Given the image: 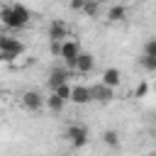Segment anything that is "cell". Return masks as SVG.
<instances>
[{
  "label": "cell",
  "mask_w": 156,
  "mask_h": 156,
  "mask_svg": "<svg viewBox=\"0 0 156 156\" xmlns=\"http://www.w3.org/2000/svg\"><path fill=\"white\" fill-rule=\"evenodd\" d=\"M0 22L10 29H24L32 22V12H29V7L20 5V2H12V5L0 7Z\"/></svg>",
  "instance_id": "6da1fadb"
},
{
  "label": "cell",
  "mask_w": 156,
  "mask_h": 156,
  "mask_svg": "<svg viewBox=\"0 0 156 156\" xmlns=\"http://www.w3.org/2000/svg\"><path fill=\"white\" fill-rule=\"evenodd\" d=\"M22 54H24V44L17 37H10V34L0 37V61H12Z\"/></svg>",
  "instance_id": "7a4b0ae2"
},
{
  "label": "cell",
  "mask_w": 156,
  "mask_h": 156,
  "mask_svg": "<svg viewBox=\"0 0 156 156\" xmlns=\"http://www.w3.org/2000/svg\"><path fill=\"white\" fill-rule=\"evenodd\" d=\"M63 136L68 139V144H71L73 149H83V146L88 144V139H90V132H88V127H85V124L73 122V124H68V127H66V134H63Z\"/></svg>",
  "instance_id": "3957f363"
},
{
  "label": "cell",
  "mask_w": 156,
  "mask_h": 156,
  "mask_svg": "<svg viewBox=\"0 0 156 156\" xmlns=\"http://www.w3.org/2000/svg\"><path fill=\"white\" fill-rule=\"evenodd\" d=\"M80 51H83V49H80V41H78V39H63V41H61V54H58V58L68 66V71H73L76 58H78Z\"/></svg>",
  "instance_id": "277c9868"
},
{
  "label": "cell",
  "mask_w": 156,
  "mask_h": 156,
  "mask_svg": "<svg viewBox=\"0 0 156 156\" xmlns=\"http://www.w3.org/2000/svg\"><path fill=\"white\" fill-rule=\"evenodd\" d=\"M90 98L98 100V102H102V105H107V102L115 100V90L107 88V85H102V83H95V85H90Z\"/></svg>",
  "instance_id": "5b68a950"
},
{
  "label": "cell",
  "mask_w": 156,
  "mask_h": 156,
  "mask_svg": "<svg viewBox=\"0 0 156 156\" xmlns=\"http://www.w3.org/2000/svg\"><path fill=\"white\" fill-rule=\"evenodd\" d=\"M22 105L29 110V112H39L44 107V98L39 95V90H24L22 93Z\"/></svg>",
  "instance_id": "8992f818"
},
{
  "label": "cell",
  "mask_w": 156,
  "mask_h": 156,
  "mask_svg": "<svg viewBox=\"0 0 156 156\" xmlns=\"http://www.w3.org/2000/svg\"><path fill=\"white\" fill-rule=\"evenodd\" d=\"M46 37H49V41H63V39H68V27L61 20H54L46 29Z\"/></svg>",
  "instance_id": "52a82bcc"
},
{
  "label": "cell",
  "mask_w": 156,
  "mask_h": 156,
  "mask_svg": "<svg viewBox=\"0 0 156 156\" xmlns=\"http://www.w3.org/2000/svg\"><path fill=\"white\" fill-rule=\"evenodd\" d=\"M93 68H95V56H93V54H88V51H80V54H78V58H76L73 71L85 76V73H90Z\"/></svg>",
  "instance_id": "ba28073f"
},
{
  "label": "cell",
  "mask_w": 156,
  "mask_h": 156,
  "mask_svg": "<svg viewBox=\"0 0 156 156\" xmlns=\"http://www.w3.org/2000/svg\"><path fill=\"white\" fill-rule=\"evenodd\" d=\"M100 83L102 85H107V88H119V83H122V73H119V68H115V66H110V68H105L102 71V78H100Z\"/></svg>",
  "instance_id": "9c48e42d"
},
{
  "label": "cell",
  "mask_w": 156,
  "mask_h": 156,
  "mask_svg": "<svg viewBox=\"0 0 156 156\" xmlns=\"http://www.w3.org/2000/svg\"><path fill=\"white\" fill-rule=\"evenodd\" d=\"M93 98H90V85H73L71 88V102L76 105H88Z\"/></svg>",
  "instance_id": "30bf717a"
},
{
  "label": "cell",
  "mask_w": 156,
  "mask_h": 156,
  "mask_svg": "<svg viewBox=\"0 0 156 156\" xmlns=\"http://www.w3.org/2000/svg\"><path fill=\"white\" fill-rule=\"evenodd\" d=\"M68 76H71V71H63V68H54L51 73H49V90L54 93L58 85H63V83H68Z\"/></svg>",
  "instance_id": "8fae6325"
},
{
  "label": "cell",
  "mask_w": 156,
  "mask_h": 156,
  "mask_svg": "<svg viewBox=\"0 0 156 156\" xmlns=\"http://www.w3.org/2000/svg\"><path fill=\"white\" fill-rule=\"evenodd\" d=\"M127 20V7L124 5H112L107 10V22H124Z\"/></svg>",
  "instance_id": "7c38bea8"
},
{
  "label": "cell",
  "mask_w": 156,
  "mask_h": 156,
  "mask_svg": "<svg viewBox=\"0 0 156 156\" xmlns=\"http://www.w3.org/2000/svg\"><path fill=\"white\" fill-rule=\"evenodd\" d=\"M44 105H46V107H49V110H51V112H61V110H63V105H66V102H63V100H61V98H58V95H56V93H51V95H49V98H44Z\"/></svg>",
  "instance_id": "4fadbf2b"
},
{
  "label": "cell",
  "mask_w": 156,
  "mask_h": 156,
  "mask_svg": "<svg viewBox=\"0 0 156 156\" xmlns=\"http://www.w3.org/2000/svg\"><path fill=\"white\" fill-rule=\"evenodd\" d=\"M102 141H105V146L117 149V146H119V134H117V129H105V132H102Z\"/></svg>",
  "instance_id": "5bb4252c"
},
{
  "label": "cell",
  "mask_w": 156,
  "mask_h": 156,
  "mask_svg": "<svg viewBox=\"0 0 156 156\" xmlns=\"http://www.w3.org/2000/svg\"><path fill=\"white\" fill-rule=\"evenodd\" d=\"M83 15L95 20V17L100 15V0H85V5H83Z\"/></svg>",
  "instance_id": "9a60e30c"
},
{
  "label": "cell",
  "mask_w": 156,
  "mask_h": 156,
  "mask_svg": "<svg viewBox=\"0 0 156 156\" xmlns=\"http://www.w3.org/2000/svg\"><path fill=\"white\" fill-rule=\"evenodd\" d=\"M141 56H151V58H156V37H154V39H146V41H144Z\"/></svg>",
  "instance_id": "2e32d148"
},
{
  "label": "cell",
  "mask_w": 156,
  "mask_h": 156,
  "mask_svg": "<svg viewBox=\"0 0 156 156\" xmlns=\"http://www.w3.org/2000/svg\"><path fill=\"white\" fill-rule=\"evenodd\" d=\"M71 88H73L71 83H63V85H58V88H56L54 93H56V95H58V98H61L63 102H68V100H71Z\"/></svg>",
  "instance_id": "e0dca14e"
},
{
  "label": "cell",
  "mask_w": 156,
  "mask_h": 156,
  "mask_svg": "<svg viewBox=\"0 0 156 156\" xmlns=\"http://www.w3.org/2000/svg\"><path fill=\"white\" fill-rule=\"evenodd\" d=\"M139 66L146 68V71H151V73H156V58H151V56H141L139 58Z\"/></svg>",
  "instance_id": "ac0fdd59"
},
{
  "label": "cell",
  "mask_w": 156,
  "mask_h": 156,
  "mask_svg": "<svg viewBox=\"0 0 156 156\" xmlns=\"http://www.w3.org/2000/svg\"><path fill=\"white\" fill-rule=\"evenodd\" d=\"M146 93H149V83L141 80V83L136 85V90H134V98H146Z\"/></svg>",
  "instance_id": "d6986e66"
},
{
  "label": "cell",
  "mask_w": 156,
  "mask_h": 156,
  "mask_svg": "<svg viewBox=\"0 0 156 156\" xmlns=\"http://www.w3.org/2000/svg\"><path fill=\"white\" fill-rule=\"evenodd\" d=\"M83 5H85V0H71V2H68V7H71L73 12H83Z\"/></svg>",
  "instance_id": "ffe728a7"
},
{
  "label": "cell",
  "mask_w": 156,
  "mask_h": 156,
  "mask_svg": "<svg viewBox=\"0 0 156 156\" xmlns=\"http://www.w3.org/2000/svg\"><path fill=\"white\" fill-rule=\"evenodd\" d=\"M49 51H51V56H58L61 54V41H49Z\"/></svg>",
  "instance_id": "44dd1931"
},
{
  "label": "cell",
  "mask_w": 156,
  "mask_h": 156,
  "mask_svg": "<svg viewBox=\"0 0 156 156\" xmlns=\"http://www.w3.org/2000/svg\"><path fill=\"white\" fill-rule=\"evenodd\" d=\"M154 156H156V151H154Z\"/></svg>",
  "instance_id": "7402d4cb"
}]
</instances>
